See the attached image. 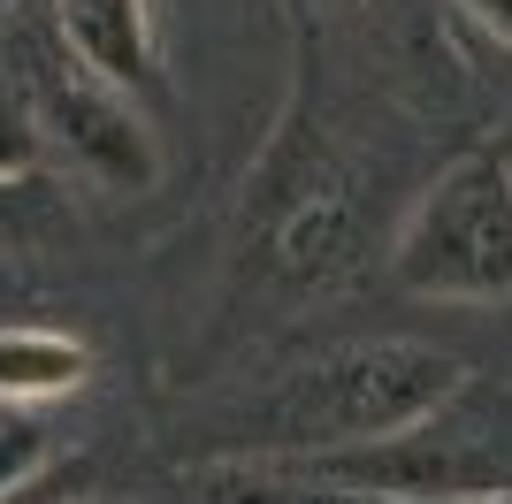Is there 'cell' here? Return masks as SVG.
Returning a JSON list of instances; mask_svg holds the SVG:
<instances>
[{
    "label": "cell",
    "instance_id": "11",
    "mask_svg": "<svg viewBox=\"0 0 512 504\" xmlns=\"http://www.w3.org/2000/svg\"><path fill=\"white\" fill-rule=\"evenodd\" d=\"M444 504H512V489H497V497H444Z\"/></svg>",
    "mask_w": 512,
    "mask_h": 504
},
{
    "label": "cell",
    "instance_id": "6",
    "mask_svg": "<svg viewBox=\"0 0 512 504\" xmlns=\"http://www.w3.org/2000/svg\"><path fill=\"white\" fill-rule=\"evenodd\" d=\"M92 352L69 329H39V321H8L0 329V405H54L69 390H85Z\"/></svg>",
    "mask_w": 512,
    "mask_h": 504
},
{
    "label": "cell",
    "instance_id": "1",
    "mask_svg": "<svg viewBox=\"0 0 512 504\" xmlns=\"http://www.w3.org/2000/svg\"><path fill=\"white\" fill-rule=\"evenodd\" d=\"M467 390V367L421 336H367V344H337L314 367L283 375L260 405V436L268 451L291 459H329V451H367L436 420Z\"/></svg>",
    "mask_w": 512,
    "mask_h": 504
},
{
    "label": "cell",
    "instance_id": "8",
    "mask_svg": "<svg viewBox=\"0 0 512 504\" xmlns=\"http://www.w3.org/2000/svg\"><path fill=\"white\" fill-rule=\"evenodd\" d=\"M39 161H46L39 107H23L16 92H0V184H23V176H31Z\"/></svg>",
    "mask_w": 512,
    "mask_h": 504
},
{
    "label": "cell",
    "instance_id": "4",
    "mask_svg": "<svg viewBox=\"0 0 512 504\" xmlns=\"http://www.w3.org/2000/svg\"><path fill=\"white\" fill-rule=\"evenodd\" d=\"M39 130L46 146H62L107 191H153V176H161V146H153L146 115L130 107V92L85 77V69L39 84Z\"/></svg>",
    "mask_w": 512,
    "mask_h": 504
},
{
    "label": "cell",
    "instance_id": "9",
    "mask_svg": "<svg viewBox=\"0 0 512 504\" xmlns=\"http://www.w3.org/2000/svg\"><path fill=\"white\" fill-rule=\"evenodd\" d=\"M39 466H46V428H31V420H0V497H23Z\"/></svg>",
    "mask_w": 512,
    "mask_h": 504
},
{
    "label": "cell",
    "instance_id": "10",
    "mask_svg": "<svg viewBox=\"0 0 512 504\" xmlns=\"http://www.w3.org/2000/svg\"><path fill=\"white\" fill-rule=\"evenodd\" d=\"M459 8H467V16L482 23L497 46H512V0H459Z\"/></svg>",
    "mask_w": 512,
    "mask_h": 504
},
{
    "label": "cell",
    "instance_id": "12",
    "mask_svg": "<svg viewBox=\"0 0 512 504\" xmlns=\"http://www.w3.org/2000/svg\"><path fill=\"white\" fill-rule=\"evenodd\" d=\"M0 8H8V0H0Z\"/></svg>",
    "mask_w": 512,
    "mask_h": 504
},
{
    "label": "cell",
    "instance_id": "3",
    "mask_svg": "<svg viewBox=\"0 0 512 504\" xmlns=\"http://www.w3.org/2000/svg\"><path fill=\"white\" fill-rule=\"evenodd\" d=\"M314 504H444L512 489V398H459L436 420L367 451L306 459Z\"/></svg>",
    "mask_w": 512,
    "mask_h": 504
},
{
    "label": "cell",
    "instance_id": "7",
    "mask_svg": "<svg viewBox=\"0 0 512 504\" xmlns=\"http://www.w3.org/2000/svg\"><path fill=\"white\" fill-rule=\"evenodd\" d=\"M276 260H283L291 283H329L352 260V199L337 184L306 191L299 207H291V222L276 230Z\"/></svg>",
    "mask_w": 512,
    "mask_h": 504
},
{
    "label": "cell",
    "instance_id": "2",
    "mask_svg": "<svg viewBox=\"0 0 512 504\" xmlns=\"http://www.w3.org/2000/svg\"><path fill=\"white\" fill-rule=\"evenodd\" d=\"M390 275L413 298L497 306L512 298V153L474 146L413 199L390 237Z\"/></svg>",
    "mask_w": 512,
    "mask_h": 504
},
{
    "label": "cell",
    "instance_id": "5",
    "mask_svg": "<svg viewBox=\"0 0 512 504\" xmlns=\"http://www.w3.org/2000/svg\"><path fill=\"white\" fill-rule=\"evenodd\" d=\"M62 39L77 69L115 92H146L161 77V39H153V0H62Z\"/></svg>",
    "mask_w": 512,
    "mask_h": 504
}]
</instances>
